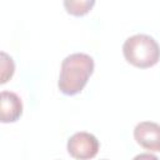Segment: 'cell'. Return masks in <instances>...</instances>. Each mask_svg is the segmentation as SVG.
I'll return each instance as SVG.
<instances>
[{"label": "cell", "mask_w": 160, "mask_h": 160, "mask_svg": "<svg viewBox=\"0 0 160 160\" xmlns=\"http://www.w3.org/2000/svg\"><path fill=\"white\" fill-rule=\"evenodd\" d=\"M102 160H106V159H102Z\"/></svg>", "instance_id": "cell-9"}, {"label": "cell", "mask_w": 160, "mask_h": 160, "mask_svg": "<svg viewBox=\"0 0 160 160\" xmlns=\"http://www.w3.org/2000/svg\"><path fill=\"white\" fill-rule=\"evenodd\" d=\"M132 160H159V158L150 152H141V154H138L136 156H134Z\"/></svg>", "instance_id": "cell-8"}, {"label": "cell", "mask_w": 160, "mask_h": 160, "mask_svg": "<svg viewBox=\"0 0 160 160\" xmlns=\"http://www.w3.org/2000/svg\"><path fill=\"white\" fill-rule=\"evenodd\" d=\"M136 142L150 151H160V124L154 121H141L134 129Z\"/></svg>", "instance_id": "cell-4"}, {"label": "cell", "mask_w": 160, "mask_h": 160, "mask_svg": "<svg viewBox=\"0 0 160 160\" xmlns=\"http://www.w3.org/2000/svg\"><path fill=\"white\" fill-rule=\"evenodd\" d=\"M15 64L11 56H9L6 52L1 51V84H5L14 74Z\"/></svg>", "instance_id": "cell-7"}, {"label": "cell", "mask_w": 160, "mask_h": 160, "mask_svg": "<svg viewBox=\"0 0 160 160\" xmlns=\"http://www.w3.org/2000/svg\"><path fill=\"white\" fill-rule=\"evenodd\" d=\"M94 59L85 52H74L68 55L60 68L58 80L59 90L65 95H76L86 85L94 72Z\"/></svg>", "instance_id": "cell-1"}, {"label": "cell", "mask_w": 160, "mask_h": 160, "mask_svg": "<svg viewBox=\"0 0 160 160\" xmlns=\"http://www.w3.org/2000/svg\"><path fill=\"white\" fill-rule=\"evenodd\" d=\"M122 54L128 62L136 68H151L160 60V45L146 34H135L122 44Z\"/></svg>", "instance_id": "cell-2"}, {"label": "cell", "mask_w": 160, "mask_h": 160, "mask_svg": "<svg viewBox=\"0 0 160 160\" xmlns=\"http://www.w3.org/2000/svg\"><path fill=\"white\" fill-rule=\"evenodd\" d=\"M99 140L95 135L79 131L71 135L68 140L66 149L68 152L76 160H89L92 159L99 151Z\"/></svg>", "instance_id": "cell-3"}, {"label": "cell", "mask_w": 160, "mask_h": 160, "mask_svg": "<svg viewBox=\"0 0 160 160\" xmlns=\"http://www.w3.org/2000/svg\"><path fill=\"white\" fill-rule=\"evenodd\" d=\"M22 114V101L12 91H1L0 119L1 122H14Z\"/></svg>", "instance_id": "cell-5"}, {"label": "cell", "mask_w": 160, "mask_h": 160, "mask_svg": "<svg viewBox=\"0 0 160 160\" xmlns=\"http://www.w3.org/2000/svg\"><path fill=\"white\" fill-rule=\"evenodd\" d=\"M95 5L94 0H66L64 1V6L69 14L80 16L89 12V10Z\"/></svg>", "instance_id": "cell-6"}]
</instances>
